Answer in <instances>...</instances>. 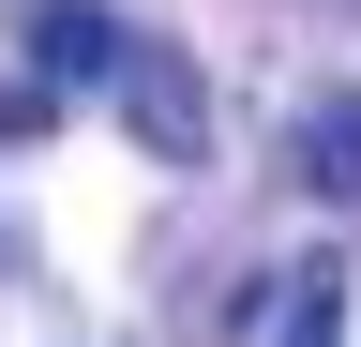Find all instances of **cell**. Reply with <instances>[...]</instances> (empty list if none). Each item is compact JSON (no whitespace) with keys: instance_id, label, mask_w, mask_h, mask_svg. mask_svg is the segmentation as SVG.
I'll return each instance as SVG.
<instances>
[{"instance_id":"cell-1","label":"cell","mask_w":361,"mask_h":347,"mask_svg":"<svg viewBox=\"0 0 361 347\" xmlns=\"http://www.w3.org/2000/svg\"><path fill=\"white\" fill-rule=\"evenodd\" d=\"M106 106L135 121V151H166V166H211V91H196V61H180V46L121 30V61H106Z\"/></svg>"},{"instance_id":"cell-2","label":"cell","mask_w":361,"mask_h":347,"mask_svg":"<svg viewBox=\"0 0 361 347\" xmlns=\"http://www.w3.org/2000/svg\"><path fill=\"white\" fill-rule=\"evenodd\" d=\"M121 61V16L106 0H30V76L61 91V76H106Z\"/></svg>"},{"instance_id":"cell-3","label":"cell","mask_w":361,"mask_h":347,"mask_svg":"<svg viewBox=\"0 0 361 347\" xmlns=\"http://www.w3.org/2000/svg\"><path fill=\"white\" fill-rule=\"evenodd\" d=\"M301 182L316 196H361V91H316L301 106Z\"/></svg>"},{"instance_id":"cell-4","label":"cell","mask_w":361,"mask_h":347,"mask_svg":"<svg viewBox=\"0 0 361 347\" xmlns=\"http://www.w3.org/2000/svg\"><path fill=\"white\" fill-rule=\"evenodd\" d=\"M45 121H61V91H45V76H0V151H30Z\"/></svg>"}]
</instances>
